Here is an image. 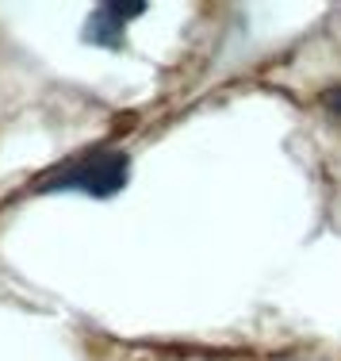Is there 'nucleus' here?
I'll use <instances>...</instances> for the list:
<instances>
[{
	"label": "nucleus",
	"instance_id": "1",
	"mask_svg": "<svg viewBox=\"0 0 341 361\" xmlns=\"http://www.w3.org/2000/svg\"><path fill=\"white\" fill-rule=\"evenodd\" d=\"M127 177H131V158L123 150H89L39 180V192H84L104 200L127 185Z\"/></svg>",
	"mask_w": 341,
	"mask_h": 361
},
{
	"label": "nucleus",
	"instance_id": "2",
	"mask_svg": "<svg viewBox=\"0 0 341 361\" xmlns=\"http://www.w3.org/2000/svg\"><path fill=\"white\" fill-rule=\"evenodd\" d=\"M146 12V4L142 0H127V4H100L96 12L84 20V42H92V47H123V27L131 20H139V16Z\"/></svg>",
	"mask_w": 341,
	"mask_h": 361
},
{
	"label": "nucleus",
	"instance_id": "3",
	"mask_svg": "<svg viewBox=\"0 0 341 361\" xmlns=\"http://www.w3.org/2000/svg\"><path fill=\"white\" fill-rule=\"evenodd\" d=\"M322 100H326V108H330V111H334V116L341 119V85H337V89H330Z\"/></svg>",
	"mask_w": 341,
	"mask_h": 361
}]
</instances>
